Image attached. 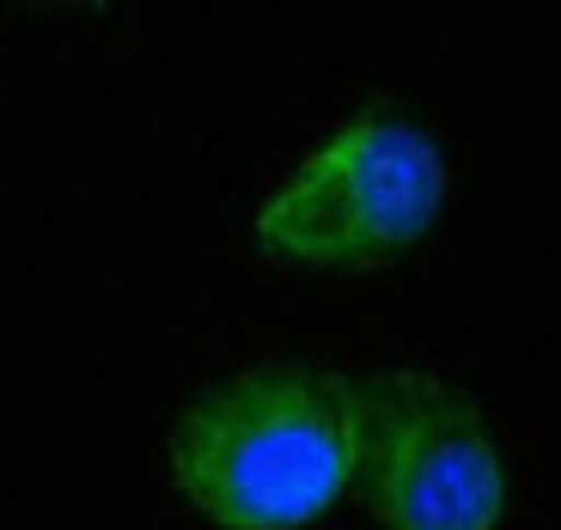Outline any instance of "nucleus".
I'll list each match as a JSON object with an SVG mask.
<instances>
[{
    "label": "nucleus",
    "instance_id": "obj_1",
    "mask_svg": "<svg viewBox=\"0 0 561 530\" xmlns=\"http://www.w3.org/2000/svg\"><path fill=\"white\" fill-rule=\"evenodd\" d=\"M171 488L214 530H311L360 488V378L251 366L183 403Z\"/></svg>",
    "mask_w": 561,
    "mask_h": 530
},
{
    "label": "nucleus",
    "instance_id": "obj_2",
    "mask_svg": "<svg viewBox=\"0 0 561 530\" xmlns=\"http://www.w3.org/2000/svg\"><path fill=\"white\" fill-rule=\"evenodd\" d=\"M451 171L421 116L360 104L268 189L251 238L311 275H366L409 256L446 214Z\"/></svg>",
    "mask_w": 561,
    "mask_h": 530
},
{
    "label": "nucleus",
    "instance_id": "obj_3",
    "mask_svg": "<svg viewBox=\"0 0 561 530\" xmlns=\"http://www.w3.org/2000/svg\"><path fill=\"white\" fill-rule=\"evenodd\" d=\"M360 500L379 530H501L513 475L489 408L421 366L366 372Z\"/></svg>",
    "mask_w": 561,
    "mask_h": 530
}]
</instances>
